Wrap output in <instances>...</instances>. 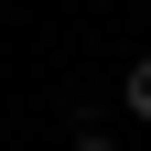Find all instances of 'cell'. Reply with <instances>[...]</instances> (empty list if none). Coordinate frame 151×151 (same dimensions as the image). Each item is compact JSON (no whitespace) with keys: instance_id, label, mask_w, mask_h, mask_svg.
<instances>
[{"instance_id":"7a4b0ae2","label":"cell","mask_w":151,"mask_h":151,"mask_svg":"<svg viewBox=\"0 0 151 151\" xmlns=\"http://www.w3.org/2000/svg\"><path fill=\"white\" fill-rule=\"evenodd\" d=\"M65 151H119V129H97V119H76V140Z\"/></svg>"},{"instance_id":"6da1fadb","label":"cell","mask_w":151,"mask_h":151,"mask_svg":"<svg viewBox=\"0 0 151 151\" xmlns=\"http://www.w3.org/2000/svg\"><path fill=\"white\" fill-rule=\"evenodd\" d=\"M119 108L151 129V54H129V65H119Z\"/></svg>"}]
</instances>
